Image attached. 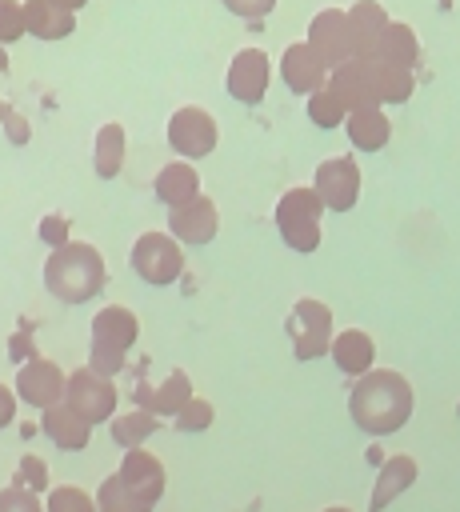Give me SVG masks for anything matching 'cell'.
I'll use <instances>...</instances> for the list:
<instances>
[{
  "instance_id": "d6986e66",
  "label": "cell",
  "mask_w": 460,
  "mask_h": 512,
  "mask_svg": "<svg viewBox=\"0 0 460 512\" xmlns=\"http://www.w3.org/2000/svg\"><path fill=\"white\" fill-rule=\"evenodd\" d=\"M40 432L60 448V452H80L92 440V424L84 416H76L68 404H56L48 412H40Z\"/></svg>"
},
{
  "instance_id": "9c48e42d",
  "label": "cell",
  "mask_w": 460,
  "mask_h": 512,
  "mask_svg": "<svg viewBox=\"0 0 460 512\" xmlns=\"http://www.w3.org/2000/svg\"><path fill=\"white\" fill-rule=\"evenodd\" d=\"M308 44H312V52H316L328 68H336V64H344V60H356V32H352L348 12H340V8L316 12L312 24H308Z\"/></svg>"
},
{
  "instance_id": "5b68a950",
  "label": "cell",
  "mask_w": 460,
  "mask_h": 512,
  "mask_svg": "<svg viewBox=\"0 0 460 512\" xmlns=\"http://www.w3.org/2000/svg\"><path fill=\"white\" fill-rule=\"evenodd\" d=\"M320 212H324V200L316 188H288L276 200L280 240L292 252H316L320 248Z\"/></svg>"
},
{
  "instance_id": "ab89813d",
  "label": "cell",
  "mask_w": 460,
  "mask_h": 512,
  "mask_svg": "<svg viewBox=\"0 0 460 512\" xmlns=\"http://www.w3.org/2000/svg\"><path fill=\"white\" fill-rule=\"evenodd\" d=\"M52 4H60V8H68V12H72V8H80L84 0H52Z\"/></svg>"
},
{
  "instance_id": "277c9868",
  "label": "cell",
  "mask_w": 460,
  "mask_h": 512,
  "mask_svg": "<svg viewBox=\"0 0 460 512\" xmlns=\"http://www.w3.org/2000/svg\"><path fill=\"white\" fill-rule=\"evenodd\" d=\"M140 336V320L132 308L124 304H108L92 316V348H88V368L100 372V376H116L124 368V356L128 348L136 344Z\"/></svg>"
},
{
  "instance_id": "1f68e13d",
  "label": "cell",
  "mask_w": 460,
  "mask_h": 512,
  "mask_svg": "<svg viewBox=\"0 0 460 512\" xmlns=\"http://www.w3.org/2000/svg\"><path fill=\"white\" fill-rule=\"evenodd\" d=\"M212 416H216V412H212V404H208V400H200V396H192V400L176 412V420H172V424H176V432H204V428L212 424Z\"/></svg>"
},
{
  "instance_id": "8d00e7d4",
  "label": "cell",
  "mask_w": 460,
  "mask_h": 512,
  "mask_svg": "<svg viewBox=\"0 0 460 512\" xmlns=\"http://www.w3.org/2000/svg\"><path fill=\"white\" fill-rule=\"evenodd\" d=\"M8 356H12L16 364L36 360V344H32V336H28V332H12V340H8Z\"/></svg>"
},
{
  "instance_id": "8fae6325",
  "label": "cell",
  "mask_w": 460,
  "mask_h": 512,
  "mask_svg": "<svg viewBox=\"0 0 460 512\" xmlns=\"http://www.w3.org/2000/svg\"><path fill=\"white\" fill-rule=\"evenodd\" d=\"M64 388H68L64 368L52 364V360H44V356H36V360H28V364L16 368V396L24 404L40 408V412L64 404Z\"/></svg>"
},
{
  "instance_id": "83f0119b",
  "label": "cell",
  "mask_w": 460,
  "mask_h": 512,
  "mask_svg": "<svg viewBox=\"0 0 460 512\" xmlns=\"http://www.w3.org/2000/svg\"><path fill=\"white\" fill-rule=\"evenodd\" d=\"M124 164V128L120 124H104L96 132V176L112 180Z\"/></svg>"
},
{
  "instance_id": "d4e9b609",
  "label": "cell",
  "mask_w": 460,
  "mask_h": 512,
  "mask_svg": "<svg viewBox=\"0 0 460 512\" xmlns=\"http://www.w3.org/2000/svg\"><path fill=\"white\" fill-rule=\"evenodd\" d=\"M24 28L40 40H60L76 28V16L52 0H24Z\"/></svg>"
},
{
  "instance_id": "7a4b0ae2",
  "label": "cell",
  "mask_w": 460,
  "mask_h": 512,
  "mask_svg": "<svg viewBox=\"0 0 460 512\" xmlns=\"http://www.w3.org/2000/svg\"><path fill=\"white\" fill-rule=\"evenodd\" d=\"M164 496V464L148 448L124 452L120 468L100 480L96 508L100 512H152Z\"/></svg>"
},
{
  "instance_id": "f35d334b",
  "label": "cell",
  "mask_w": 460,
  "mask_h": 512,
  "mask_svg": "<svg viewBox=\"0 0 460 512\" xmlns=\"http://www.w3.org/2000/svg\"><path fill=\"white\" fill-rule=\"evenodd\" d=\"M4 124H8V140H12V144H28V120H24L20 112H12Z\"/></svg>"
},
{
  "instance_id": "52a82bcc",
  "label": "cell",
  "mask_w": 460,
  "mask_h": 512,
  "mask_svg": "<svg viewBox=\"0 0 460 512\" xmlns=\"http://www.w3.org/2000/svg\"><path fill=\"white\" fill-rule=\"evenodd\" d=\"M64 404L84 416L88 424H104L116 416V384L100 372H92L88 364L68 372V388H64Z\"/></svg>"
},
{
  "instance_id": "b9f144b4",
  "label": "cell",
  "mask_w": 460,
  "mask_h": 512,
  "mask_svg": "<svg viewBox=\"0 0 460 512\" xmlns=\"http://www.w3.org/2000/svg\"><path fill=\"white\" fill-rule=\"evenodd\" d=\"M4 68H8V56H4V48H0V72H4Z\"/></svg>"
},
{
  "instance_id": "8992f818",
  "label": "cell",
  "mask_w": 460,
  "mask_h": 512,
  "mask_svg": "<svg viewBox=\"0 0 460 512\" xmlns=\"http://www.w3.org/2000/svg\"><path fill=\"white\" fill-rule=\"evenodd\" d=\"M288 336H292V352L296 360H316L324 352H332V312L324 300H296L292 316H288Z\"/></svg>"
},
{
  "instance_id": "ffe728a7",
  "label": "cell",
  "mask_w": 460,
  "mask_h": 512,
  "mask_svg": "<svg viewBox=\"0 0 460 512\" xmlns=\"http://www.w3.org/2000/svg\"><path fill=\"white\" fill-rule=\"evenodd\" d=\"M416 56H420V40H416L412 24L392 20V24L380 32V40H376V48H372V56H368L364 64H396V68H412Z\"/></svg>"
},
{
  "instance_id": "7bdbcfd3",
  "label": "cell",
  "mask_w": 460,
  "mask_h": 512,
  "mask_svg": "<svg viewBox=\"0 0 460 512\" xmlns=\"http://www.w3.org/2000/svg\"><path fill=\"white\" fill-rule=\"evenodd\" d=\"M324 512H352V508H324Z\"/></svg>"
},
{
  "instance_id": "7402d4cb",
  "label": "cell",
  "mask_w": 460,
  "mask_h": 512,
  "mask_svg": "<svg viewBox=\"0 0 460 512\" xmlns=\"http://www.w3.org/2000/svg\"><path fill=\"white\" fill-rule=\"evenodd\" d=\"M348 20H352V32H356V60H368L372 48H376V40H380V32L392 20H388V12H384L380 0H356L348 8Z\"/></svg>"
},
{
  "instance_id": "74e56055",
  "label": "cell",
  "mask_w": 460,
  "mask_h": 512,
  "mask_svg": "<svg viewBox=\"0 0 460 512\" xmlns=\"http://www.w3.org/2000/svg\"><path fill=\"white\" fill-rule=\"evenodd\" d=\"M12 416H16V388L0 384V428H8Z\"/></svg>"
},
{
  "instance_id": "f1b7e54d",
  "label": "cell",
  "mask_w": 460,
  "mask_h": 512,
  "mask_svg": "<svg viewBox=\"0 0 460 512\" xmlns=\"http://www.w3.org/2000/svg\"><path fill=\"white\" fill-rule=\"evenodd\" d=\"M44 512H100L96 508V496L76 488V484H56L48 496H44Z\"/></svg>"
},
{
  "instance_id": "30bf717a",
  "label": "cell",
  "mask_w": 460,
  "mask_h": 512,
  "mask_svg": "<svg viewBox=\"0 0 460 512\" xmlns=\"http://www.w3.org/2000/svg\"><path fill=\"white\" fill-rule=\"evenodd\" d=\"M216 140H220L216 120H212L204 108L184 104V108H176V112L168 116V144H172V152L196 160V156H208V152L216 148Z\"/></svg>"
},
{
  "instance_id": "4fadbf2b",
  "label": "cell",
  "mask_w": 460,
  "mask_h": 512,
  "mask_svg": "<svg viewBox=\"0 0 460 512\" xmlns=\"http://www.w3.org/2000/svg\"><path fill=\"white\" fill-rule=\"evenodd\" d=\"M280 76H284V84H288L292 92L312 96V92L328 88L332 68L312 52L308 40H300V44H288V48H284V56H280Z\"/></svg>"
},
{
  "instance_id": "e0dca14e",
  "label": "cell",
  "mask_w": 460,
  "mask_h": 512,
  "mask_svg": "<svg viewBox=\"0 0 460 512\" xmlns=\"http://www.w3.org/2000/svg\"><path fill=\"white\" fill-rule=\"evenodd\" d=\"M328 88L340 96V104L348 112H360V108H380L376 92H372V76H368V64L364 60H344L332 68L328 76Z\"/></svg>"
},
{
  "instance_id": "e575fe53",
  "label": "cell",
  "mask_w": 460,
  "mask_h": 512,
  "mask_svg": "<svg viewBox=\"0 0 460 512\" xmlns=\"http://www.w3.org/2000/svg\"><path fill=\"white\" fill-rule=\"evenodd\" d=\"M40 240L56 252V248H64L68 244V220L64 216H56V212H48L44 220H40Z\"/></svg>"
},
{
  "instance_id": "484cf974",
  "label": "cell",
  "mask_w": 460,
  "mask_h": 512,
  "mask_svg": "<svg viewBox=\"0 0 460 512\" xmlns=\"http://www.w3.org/2000/svg\"><path fill=\"white\" fill-rule=\"evenodd\" d=\"M156 428H160V416H152V412H144V408L116 412V416L108 420V436H112V444H120L124 452L144 448V444H148V436H152Z\"/></svg>"
},
{
  "instance_id": "7c38bea8",
  "label": "cell",
  "mask_w": 460,
  "mask_h": 512,
  "mask_svg": "<svg viewBox=\"0 0 460 512\" xmlns=\"http://www.w3.org/2000/svg\"><path fill=\"white\" fill-rule=\"evenodd\" d=\"M312 188L320 192L324 208L332 212H348L360 200V164L352 156H328L316 164V180Z\"/></svg>"
},
{
  "instance_id": "60d3db41",
  "label": "cell",
  "mask_w": 460,
  "mask_h": 512,
  "mask_svg": "<svg viewBox=\"0 0 460 512\" xmlns=\"http://www.w3.org/2000/svg\"><path fill=\"white\" fill-rule=\"evenodd\" d=\"M8 116H12V108H8L4 100H0V120H8Z\"/></svg>"
},
{
  "instance_id": "ee69618b",
  "label": "cell",
  "mask_w": 460,
  "mask_h": 512,
  "mask_svg": "<svg viewBox=\"0 0 460 512\" xmlns=\"http://www.w3.org/2000/svg\"><path fill=\"white\" fill-rule=\"evenodd\" d=\"M456 416H460V404H456Z\"/></svg>"
},
{
  "instance_id": "ba28073f",
  "label": "cell",
  "mask_w": 460,
  "mask_h": 512,
  "mask_svg": "<svg viewBox=\"0 0 460 512\" xmlns=\"http://www.w3.org/2000/svg\"><path fill=\"white\" fill-rule=\"evenodd\" d=\"M132 272L144 284H172L184 272V252L168 232H144L132 244Z\"/></svg>"
},
{
  "instance_id": "2e32d148",
  "label": "cell",
  "mask_w": 460,
  "mask_h": 512,
  "mask_svg": "<svg viewBox=\"0 0 460 512\" xmlns=\"http://www.w3.org/2000/svg\"><path fill=\"white\" fill-rule=\"evenodd\" d=\"M192 400V380L184 368H172L160 384H136V408L152 412V416H172Z\"/></svg>"
},
{
  "instance_id": "d6a6232c",
  "label": "cell",
  "mask_w": 460,
  "mask_h": 512,
  "mask_svg": "<svg viewBox=\"0 0 460 512\" xmlns=\"http://www.w3.org/2000/svg\"><path fill=\"white\" fill-rule=\"evenodd\" d=\"M20 32H28L24 28V8L16 0H0V48L20 40Z\"/></svg>"
},
{
  "instance_id": "d590c367",
  "label": "cell",
  "mask_w": 460,
  "mask_h": 512,
  "mask_svg": "<svg viewBox=\"0 0 460 512\" xmlns=\"http://www.w3.org/2000/svg\"><path fill=\"white\" fill-rule=\"evenodd\" d=\"M228 12H236V16H244V20H260V16H268L272 8H276V0H220Z\"/></svg>"
},
{
  "instance_id": "4dcf8cb0",
  "label": "cell",
  "mask_w": 460,
  "mask_h": 512,
  "mask_svg": "<svg viewBox=\"0 0 460 512\" xmlns=\"http://www.w3.org/2000/svg\"><path fill=\"white\" fill-rule=\"evenodd\" d=\"M12 484L24 488V492H36V496H48V492H52V488H48V468H44L40 456H24V460L16 464V472H12Z\"/></svg>"
},
{
  "instance_id": "603a6c76",
  "label": "cell",
  "mask_w": 460,
  "mask_h": 512,
  "mask_svg": "<svg viewBox=\"0 0 460 512\" xmlns=\"http://www.w3.org/2000/svg\"><path fill=\"white\" fill-rule=\"evenodd\" d=\"M344 132H348L352 148H360V152H380V148L388 144V136H392V124H388L384 108H360V112H348Z\"/></svg>"
},
{
  "instance_id": "44dd1931",
  "label": "cell",
  "mask_w": 460,
  "mask_h": 512,
  "mask_svg": "<svg viewBox=\"0 0 460 512\" xmlns=\"http://www.w3.org/2000/svg\"><path fill=\"white\" fill-rule=\"evenodd\" d=\"M412 480H416V460L412 456H388L384 464H380V476H376V488H372V504H368V512H384L404 488H412Z\"/></svg>"
},
{
  "instance_id": "6da1fadb",
  "label": "cell",
  "mask_w": 460,
  "mask_h": 512,
  "mask_svg": "<svg viewBox=\"0 0 460 512\" xmlns=\"http://www.w3.org/2000/svg\"><path fill=\"white\" fill-rule=\"evenodd\" d=\"M412 408H416L412 384L396 368H372L348 392V416L368 436H392V432H400L412 420Z\"/></svg>"
},
{
  "instance_id": "ac0fdd59",
  "label": "cell",
  "mask_w": 460,
  "mask_h": 512,
  "mask_svg": "<svg viewBox=\"0 0 460 512\" xmlns=\"http://www.w3.org/2000/svg\"><path fill=\"white\" fill-rule=\"evenodd\" d=\"M332 364L344 372V376H368L372 372V360H376V344H372V336L364 332V328H340L336 336H332Z\"/></svg>"
},
{
  "instance_id": "9a60e30c",
  "label": "cell",
  "mask_w": 460,
  "mask_h": 512,
  "mask_svg": "<svg viewBox=\"0 0 460 512\" xmlns=\"http://www.w3.org/2000/svg\"><path fill=\"white\" fill-rule=\"evenodd\" d=\"M168 228L176 240L184 244H208L220 228V216H216V204L208 196H192L188 204H176L168 208Z\"/></svg>"
},
{
  "instance_id": "f546056e",
  "label": "cell",
  "mask_w": 460,
  "mask_h": 512,
  "mask_svg": "<svg viewBox=\"0 0 460 512\" xmlns=\"http://www.w3.org/2000/svg\"><path fill=\"white\" fill-rule=\"evenodd\" d=\"M308 120L316 128H336L340 120H348V108L340 104V96L332 88H320V92L308 96Z\"/></svg>"
},
{
  "instance_id": "836d02e7",
  "label": "cell",
  "mask_w": 460,
  "mask_h": 512,
  "mask_svg": "<svg viewBox=\"0 0 460 512\" xmlns=\"http://www.w3.org/2000/svg\"><path fill=\"white\" fill-rule=\"evenodd\" d=\"M0 512H44V504H40L36 492H24V488L8 484V488H0Z\"/></svg>"
},
{
  "instance_id": "4316f807",
  "label": "cell",
  "mask_w": 460,
  "mask_h": 512,
  "mask_svg": "<svg viewBox=\"0 0 460 512\" xmlns=\"http://www.w3.org/2000/svg\"><path fill=\"white\" fill-rule=\"evenodd\" d=\"M368 76H372V92L380 104H404L416 88L412 80V68H396V64H368Z\"/></svg>"
},
{
  "instance_id": "cb8c5ba5",
  "label": "cell",
  "mask_w": 460,
  "mask_h": 512,
  "mask_svg": "<svg viewBox=\"0 0 460 512\" xmlns=\"http://www.w3.org/2000/svg\"><path fill=\"white\" fill-rule=\"evenodd\" d=\"M152 192H156L168 208H176V204H188L192 196H200V176H196V168H192V164L172 160V164H164V168L156 172Z\"/></svg>"
},
{
  "instance_id": "3957f363",
  "label": "cell",
  "mask_w": 460,
  "mask_h": 512,
  "mask_svg": "<svg viewBox=\"0 0 460 512\" xmlns=\"http://www.w3.org/2000/svg\"><path fill=\"white\" fill-rule=\"evenodd\" d=\"M44 288L64 304H84L104 288V256L96 244L68 240L44 260Z\"/></svg>"
},
{
  "instance_id": "5bb4252c",
  "label": "cell",
  "mask_w": 460,
  "mask_h": 512,
  "mask_svg": "<svg viewBox=\"0 0 460 512\" xmlns=\"http://www.w3.org/2000/svg\"><path fill=\"white\" fill-rule=\"evenodd\" d=\"M268 76H272L268 52L264 48H240L232 56V64H228V92L240 104H260L264 88H268Z\"/></svg>"
}]
</instances>
